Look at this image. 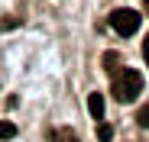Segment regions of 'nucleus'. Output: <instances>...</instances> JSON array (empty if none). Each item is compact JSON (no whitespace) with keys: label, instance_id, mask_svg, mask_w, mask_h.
I'll return each instance as SVG.
<instances>
[{"label":"nucleus","instance_id":"obj_4","mask_svg":"<svg viewBox=\"0 0 149 142\" xmlns=\"http://www.w3.org/2000/svg\"><path fill=\"white\" fill-rule=\"evenodd\" d=\"M52 142H81L74 129H55L52 132Z\"/></svg>","mask_w":149,"mask_h":142},{"label":"nucleus","instance_id":"obj_8","mask_svg":"<svg viewBox=\"0 0 149 142\" xmlns=\"http://www.w3.org/2000/svg\"><path fill=\"white\" fill-rule=\"evenodd\" d=\"M16 136V126L7 123V120H0V139H13Z\"/></svg>","mask_w":149,"mask_h":142},{"label":"nucleus","instance_id":"obj_10","mask_svg":"<svg viewBox=\"0 0 149 142\" xmlns=\"http://www.w3.org/2000/svg\"><path fill=\"white\" fill-rule=\"evenodd\" d=\"M143 10H146V16H149V0H143Z\"/></svg>","mask_w":149,"mask_h":142},{"label":"nucleus","instance_id":"obj_7","mask_svg":"<svg viewBox=\"0 0 149 142\" xmlns=\"http://www.w3.org/2000/svg\"><path fill=\"white\" fill-rule=\"evenodd\" d=\"M136 123H139V129H149V103H143V107H139Z\"/></svg>","mask_w":149,"mask_h":142},{"label":"nucleus","instance_id":"obj_1","mask_svg":"<svg viewBox=\"0 0 149 142\" xmlns=\"http://www.w3.org/2000/svg\"><path fill=\"white\" fill-rule=\"evenodd\" d=\"M139 90H143V74L133 68L127 71H117V78H113V97L120 103H133L139 97Z\"/></svg>","mask_w":149,"mask_h":142},{"label":"nucleus","instance_id":"obj_9","mask_svg":"<svg viewBox=\"0 0 149 142\" xmlns=\"http://www.w3.org/2000/svg\"><path fill=\"white\" fill-rule=\"evenodd\" d=\"M143 58H146V65H149V36L143 39Z\"/></svg>","mask_w":149,"mask_h":142},{"label":"nucleus","instance_id":"obj_2","mask_svg":"<svg viewBox=\"0 0 149 142\" xmlns=\"http://www.w3.org/2000/svg\"><path fill=\"white\" fill-rule=\"evenodd\" d=\"M110 29H113L117 36H133V32L139 29V13L130 10V7L113 10V13H110Z\"/></svg>","mask_w":149,"mask_h":142},{"label":"nucleus","instance_id":"obj_5","mask_svg":"<svg viewBox=\"0 0 149 142\" xmlns=\"http://www.w3.org/2000/svg\"><path fill=\"white\" fill-rule=\"evenodd\" d=\"M104 71H110V74L120 71V55L117 52H104Z\"/></svg>","mask_w":149,"mask_h":142},{"label":"nucleus","instance_id":"obj_6","mask_svg":"<svg viewBox=\"0 0 149 142\" xmlns=\"http://www.w3.org/2000/svg\"><path fill=\"white\" fill-rule=\"evenodd\" d=\"M97 142H113V126H110V123H101V126H97Z\"/></svg>","mask_w":149,"mask_h":142},{"label":"nucleus","instance_id":"obj_3","mask_svg":"<svg viewBox=\"0 0 149 142\" xmlns=\"http://www.w3.org/2000/svg\"><path fill=\"white\" fill-rule=\"evenodd\" d=\"M88 110H91L94 120H104V97H101V94H91V97H88Z\"/></svg>","mask_w":149,"mask_h":142}]
</instances>
